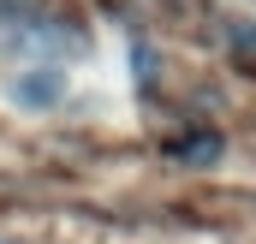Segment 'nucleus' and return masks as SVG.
<instances>
[{"instance_id":"nucleus-1","label":"nucleus","mask_w":256,"mask_h":244,"mask_svg":"<svg viewBox=\"0 0 256 244\" xmlns=\"http://www.w3.org/2000/svg\"><path fill=\"white\" fill-rule=\"evenodd\" d=\"M66 96V72L54 60H42V66H24L18 78H12V102H24V108H54Z\"/></svg>"},{"instance_id":"nucleus-2","label":"nucleus","mask_w":256,"mask_h":244,"mask_svg":"<svg viewBox=\"0 0 256 244\" xmlns=\"http://www.w3.org/2000/svg\"><path fill=\"white\" fill-rule=\"evenodd\" d=\"M167 155H173V161H185V167H214V161H220V137H214V131L173 137V143H167Z\"/></svg>"}]
</instances>
